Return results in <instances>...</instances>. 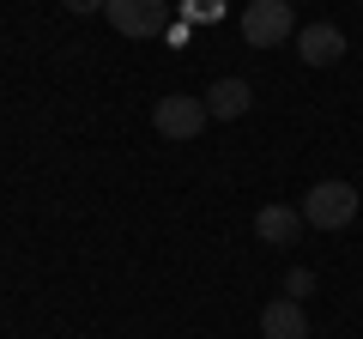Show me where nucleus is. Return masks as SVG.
Returning <instances> with one entry per match:
<instances>
[{"label": "nucleus", "mask_w": 363, "mask_h": 339, "mask_svg": "<svg viewBox=\"0 0 363 339\" xmlns=\"http://www.w3.org/2000/svg\"><path fill=\"white\" fill-rule=\"evenodd\" d=\"M255 236L260 243H297L303 236V212L297 206H260L255 212Z\"/></svg>", "instance_id": "6e6552de"}, {"label": "nucleus", "mask_w": 363, "mask_h": 339, "mask_svg": "<svg viewBox=\"0 0 363 339\" xmlns=\"http://www.w3.org/2000/svg\"><path fill=\"white\" fill-rule=\"evenodd\" d=\"M206 116L212 121H236V116H248V104H255V85L248 79H218V85H206Z\"/></svg>", "instance_id": "423d86ee"}, {"label": "nucleus", "mask_w": 363, "mask_h": 339, "mask_svg": "<svg viewBox=\"0 0 363 339\" xmlns=\"http://www.w3.org/2000/svg\"><path fill=\"white\" fill-rule=\"evenodd\" d=\"M61 6H67V13H79V18H85V13H104V0H61Z\"/></svg>", "instance_id": "9d476101"}, {"label": "nucleus", "mask_w": 363, "mask_h": 339, "mask_svg": "<svg viewBox=\"0 0 363 339\" xmlns=\"http://www.w3.org/2000/svg\"><path fill=\"white\" fill-rule=\"evenodd\" d=\"M104 13H109V25L121 37H157V30H169L164 0H104Z\"/></svg>", "instance_id": "20e7f679"}, {"label": "nucleus", "mask_w": 363, "mask_h": 339, "mask_svg": "<svg viewBox=\"0 0 363 339\" xmlns=\"http://www.w3.org/2000/svg\"><path fill=\"white\" fill-rule=\"evenodd\" d=\"M260 333L267 339H309V315H303L297 297H279L260 309Z\"/></svg>", "instance_id": "0eeeda50"}, {"label": "nucleus", "mask_w": 363, "mask_h": 339, "mask_svg": "<svg viewBox=\"0 0 363 339\" xmlns=\"http://www.w3.org/2000/svg\"><path fill=\"white\" fill-rule=\"evenodd\" d=\"M285 291H291V297L303 303V297H309V291H315V273H309V267H297V273L285 279Z\"/></svg>", "instance_id": "1a4fd4ad"}, {"label": "nucleus", "mask_w": 363, "mask_h": 339, "mask_svg": "<svg viewBox=\"0 0 363 339\" xmlns=\"http://www.w3.org/2000/svg\"><path fill=\"white\" fill-rule=\"evenodd\" d=\"M297 55H303V67H333L339 55H345V30L339 25H303L297 30Z\"/></svg>", "instance_id": "39448f33"}, {"label": "nucleus", "mask_w": 363, "mask_h": 339, "mask_svg": "<svg viewBox=\"0 0 363 339\" xmlns=\"http://www.w3.org/2000/svg\"><path fill=\"white\" fill-rule=\"evenodd\" d=\"M242 37L255 43V49H272V43L297 37V13H291V0H248Z\"/></svg>", "instance_id": "7ed1b4c3"}, {"label": "nucleus", "mask_w": 363, "mask_h": 339, "mask_svg": "<svg viewBox=\"0 0 363 339\" xmlns=\"http://www.w3.org/2000/svg\"><path fill=\"white\" fill-rule=\"evenodd\" d=\"M206 121H212L206 104L188 97V91H169V97H157V104H152V128L164 133V140H200Z\"/></svg>", "instance_id": "f03ea898"}, {"label": "nucleus", "mask_w": 363, "mask_h": 339, "mask_svg": "<svg viewBox=\"0 0 363 339\" xmlns=\"http://www.w3.org/2000/svg\"><path fill=\"white\" fill-rule=\"evenodd\" d=\"M351 218H357V188L351 182H315L303 194V224H315V230H345Z\"/></svg>", "instance_id": "f257e3e1"}]
</instances>
